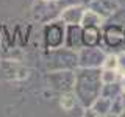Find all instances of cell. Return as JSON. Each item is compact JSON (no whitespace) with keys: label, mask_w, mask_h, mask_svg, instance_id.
Returning <instances> with one entry per match:
<instances>
[{"label":"cell","mask_w":125,"mask_h":117,"mask_svg":"<svg viewBox=\"0 0 125 117\" xmlns=\"http://www.w3.org/2000/svg\"><path fill=\"white\" fill-rule=\"evenodd\" d=\"M102 69H88L78 67L75 70V86L73 94L83 108H89L100 97L102 92Z\"/></svg>","instance_id":"obj_1"},{"label":"cell","mask_w":125,"mask_h":117,"mask_svg":"<svg viewBox=\"0 0 125 117\" xmlns=\"http://www.w3.org/2000/svg\"><path fill=\"white\" fill-rule=\"evenodd\" d=\"M47 70H77L78 69V52L62 45L58 49L47 50L45 56Z\"/></svg>","instance_id":"obj_2"},{"label":"cell","mask_w":125,"mask_h":117,"mask_svg":"<svg viewBox=\"0 0 125 117\" xmlns=\"http://www.w3.org/2000/svg\"><path fill=\"white\" fill-rule=\"evenodd\" d=\"M66 25L61 19L58 20H49L44 25V31H42V36H44V45L47 50L50 49H58V47L64 45L66 41Z\"/></svg>","instance_id":"obj_3"},{"label":"cell","mask_w":125,"mask_h":117,"mask_svg":"<svg viewBox=\"0 0 125 117\" xmlns=\"http://www.w3.org/2000/svg\"><path fill=\"white\" fill-rule=\"evenodd\" d=\"M45 81L49 84L50 89L56 92H69L73 91V86H75V70H49L45 77Z\"/></svg>","instance_id":"obj_4"},{"label":"cell","mask_w":125,"mask_h":117,"mask_svg":"<svg viewBox=\"0 0 125 117\" xmlns=\"http://www.w3.org/2000/svg\"><path fill=\"white\" fill-rule=\"evenodd\" d=\"M105 58H106V53L100 49V45H97V47L83 45L78 50V67L102 69Z\"/></svg>","instance_id":"obj_5"},{"label":"cell","mask_w":125,"mask_h":117,"mask_svg":"<svg viewBox=\"0 0 125 117\" xmlns=\"http://www.w3.org/2000/svg\"><path fill=\"white\" fill-rule=\"evenodd\" d=\"M28 75V69L23 67L16 59H2L0 61V80L5 81H17L23 80Z\"/></svg>","instance_id":"obj_6"},{"label":"cell","mask_w":125,"mask_h":117,"mask_svg":"<svg viewBox=\"0 0 125 117\" xmlns=\"http://www.w3.org/2000/svg\"><path fill=\"white\" fill-rule=\"evenodd\" d=\"M84 11H86L84 5H81V3H70V5L64 6L61 10L60 19L66 25H77V23H81Z\"/></svg>","instance_id":"obj_7"},{"label":"cell","mask_w":125,"mask_h":117,"mask_svg":"<svg viewBox=\"0 0 125 117\" xmlns=\"http://www.w3.org/2000/svg\"><path fill=\"white\" fill-rule=\"evenodd\" d=\"M88 8L100 14L103 19H108L119 11L120 5L117 0H91L88 3Z\"/></svg>","instance_id":"obj_8"},{"label":"cell","mask_w":125,"mask_h":117,"mask_svg":"<svg viewBox=\"0 0 125 117\" xmlns=\"http://www.w3.org/2000/svg\"><path fill=\"white\" fill-rule=\"evenodd\" d=\"M64 45L69 47V49H72V50H77V52L83 47V27H81V23L67 25V28H66Z\"/></svg>","instance_id":"obj_9"},{"label":"cell","mask_w":125,"mask_h":117,"mask_svg":"<svg viewBox=\"0 0 125 117\" xmlns=\"http://www.w3.org/2000/svg\"><path fill=\"white\" fill-rule=\"evenodd\" d=\"M103 42L111 49L124 44V28L120 25H106L103 30Z\"/></svg>","instance_id":"obj_10"},{"label":"cell","mask_w":125,"mask_h":117,"mask_svg":"<svg viewBox=\"0 0 125 117\" xmlns=\"http://www.w3.org/2000/svg\"><path fill=\"white\" fill-rule=\"evenodd\" d=\"M102 41H103L102 27H99V25H86V27H83V45L97 47V45H100Z\"/></svg>","instance_id":"obj_11"},{"label":"cell","mask_w":125,"mask_h":117,"mask_svg":"<svg viewBox=\"0 0 125 117\" xmlns=\"http://www.w3.org/2000/svg\"><path fill=\"white\" fill-rule=\"evenodd\" d=\"M94 111L95 117H105V116H109V111H111V100L106 98V97L100 95L97 97L95 101L89 106Z\"/></svg>","instance_id":"obj_12"},{"label":"cell","mask_w":125,"mask_h":117,"mask_svg":"<svg viewBox=\"0 0 125 117\" xmlns=\"http://www.w3.org/2000/svg\"><path fill=\"white\" fill-rule=\"evenodd\" d=\"M122 92H124V89H122V84H120V80H119V81H114V83H103L100 95L113 100V98H116V97L122 95Z\"/></svg>","instance_id":"obj_13"},{"label":"cell","mask_w":125,"mask_h":117,"mask_svg":"<svg viewBox=\"0 0 125 117\" xmlns=\"http://www.w3.org/2000/svg\"><path fill=\"white\" fill-rule=\"evenodd\" d=\"M60 106L62 108V111H73L75 106H81L78 98L75 97L73 91H69V92H62L61 97H60Z\"/></svg>","instance_id":"obj_14"},{"label":"cell","mask_w":125,"mask_h":117,"mask_svg":"<svg viewBox=\"0 0 125 117\" xmlns=\"http://www.w3.org/2000/svg\"><path fill=\"white\" fill-rule=\"evenodd\" d=\"M103 22H105V19L102 17L100 14H97L95 11L89 10V8L86 6V11L83 14V19H81V25L83 27H86V25H99V27H102Z\"/></svg>","instance_id":"obj_15"},{"label":"cell","mask_w":125,"mask_h":117,"mask_svg":"<svg viewBox=\"0 0 125 117\" xmlns=\"http://www.w3.org/2000/svg\"><path fill=\"white\" fill-rule=\"evenodd\" d=\"M122 75L117 69H103L102 67V81L103 83H114V81H119Z\"/></svg>","instance_id":"obj_16"},{"label":"cell","mask_w":125,"mask_h":117,"mask_svg":"<svg viewBox=\"0 0 125 117\" xmlns=\"http://www.w3.org/2000/svg\"><path fill=\"white\" fill-rule=\"evenodd\" d=\"M124 114V103H122V95L116 97V98L111 100V111H109V116H122Z\"/></svg>","instance_id":"obj_17"},{"label":"cell","mask_w":125,"mask_h":117,"mask_svg":"<svg viewBox=\"0 0 125 117\" xmlns=\"http://www.w3.org/2000/svg\"><path fill=\"white\" fill-rule=\"evenodd\" d=\"M103 69H117V55L109 53L103 61Z\"/></svg>","instance_id":"obj_18"},{"label":"cell","mask_w":125,"mask_h":117,"mask_svg":"<svg viewBox=\"0 0 125 117\" xmlns=\"http://www.w3.org/2000/svg\"><path fill=\"white\" fill-rule=\"evenodd\" d=\"M117 70L120 72V75H125V52L117 55Z\"/></svg>","instance_id":"obj_19"},{"label":"cell","mask_w":125,"mask_h":117,"mask_svg":"<svg viewBox=\"0 0 125 117\" xmlns=\"http://www.w3.org/2000/svg\"><path fill=\"white\" fill-rule=\"evenodd\" d=\"M120 84H122V89L125 92V75H122V78H120Z\"/></svg>","instance_id":"obj_20"},{"label":"cell","mask_w":125,"mask_h":117,"mask_svg":"<svg viewBox=\"0 0 125 117\" xmlns=\"http://www.w3.org/2000/svg\"><path fill=\"white\" fill-rule=\"evenodd\" d=\"M122 103H124V114L122 116H125V92H122Z\"/></svg>","instance_id":"obj_21"},{"label":"cell","mask_w":125,"mask_h":117,"mask_svg":"<svg viewBox=\"0 0 125 117\" xmlns=\"http://www.w3.org/2000/svg\"><path fill=\"white\" fill-rule=\"evenodd\" d=\"M44 2H58V0H44Z\"/></svg>","instance_id":"obj_22"},{"label":"cell","mask_w":125,"mask_h":117,"mask_svg":"<svg viewBox=\"0 0 125 117\" xmlns=\"http://www.w3.org/2000/svg\"><path fill=\"white\" fill-rule=\"evenodd\" d=\"M124 44H125V28H124Z\"/></svg>","instance_id":"obj_23"}]
</instances>
